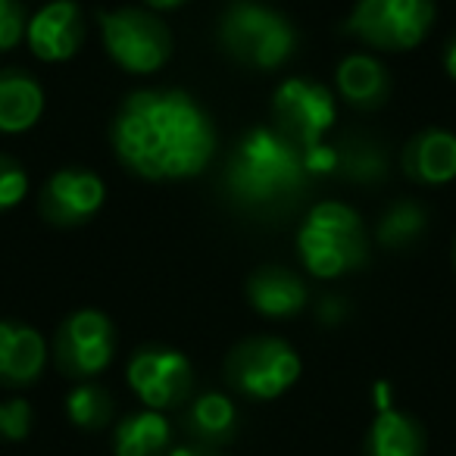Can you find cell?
Instances as JSON below:
<instances>
[{"label":"cell","mask_w":456,"mask_h":456,"mask_svg":"<svg viewBox=\"0 0 456 456\" xmlns=\"http://www.w3.org/2000/svg\"><path fill=\"white\" fill-rule=\"evenodd\" d=\"M122 166L147 182H182L207 169L216 128L207 110L184 91H134L110 128Z\"/></svg>","instance_id":"cell-1"},{"label":"cell","mask_w":456,"mask_h":456,"mask_svg":"<svg viewBox=\"0 0 456 456\" xmlns=\"http://www.w3.org/2000/svg\"><path fill=\"white\" fill-rule=\"evenodd\" d=\"M304 182V153L275 128L248 132L225 166V188L248 207H273L297 194Z\"/></svg>","instance_id":"cell-2"},{"label":"cell","mask_w":456,"mask_h":456,"mask_svg":"<svg viewBox=\"0 0 456 456\" xmlns=\"http://www.w3.org/2000/svg\"><path fill=\"white\" fill-rule=\"evenodd\" d=\"M300 263L316 279H341L366 263V228L354 207L325 200L306 213L297 232Z\"/></svg>","instance_id":"cell-3"},{"label":"cell","mask_w":456,"mask_h":456,"mask_svg":"<svg viewBox=\"0 0 456 456\" xmlns=\"http://www.w3.org/2000/svg\"><path fill=\"white\" fill-rule=\"evenodd\" d=\"M219 45L244 66L279 69L297 51V32L266 4L235 0L219 16Z\"/></svg>","instance_id":"cell-4"},{"label":"cell","mask_w":456,"mask_h":456,"mask_svg":"<svg viewBox=\"0 0 456 456\" xmlns=\"http://www.w3.org/2000/svg\"><path fill=\"white\" fill-rule=\"evenodd\" d=\"M300 356L288 341L256 335L235 344L225 356V379L250 400H275L291 391L300 379Z\"/></svg>","instance_id":"cell-5"},{"label":"cell","mask_w":456,"mask_h":456,"mask_svg":"<svg viewBox=\"0 0 456 456\" xmlns=\"http://www.w3.org/2000/svg\"><path fill=\"white\" fill-rule=\"evenodd\" d=\"M101 35L110 60L132 76H151L172 57V35L153 10L119 7L101 13Z\"/></svg>","instance_id":"cell-6"},{"label":"cell","mask_w":456,"mask_h":456,"mask_svg":"<svg viewBox=\"0 0 456 456\" xmlns=\"http://www.w3.org/2000/svg\"><path fill=\"white\" fill-rule=\"evenodd\" d=\"M435 26V0H356L347 32L375 51H412Z\"/></svg>","instance_id":"cell-7"},{"label":"cell","mask_w":456,"mask_h":456,"mask_svg":"<svg viewBox=\"0 0 456 456\" xmlns=\"http://www.w3.org/2000/svg\"><path fill=\"white\" fill-rule=\"evenodd\" d=\"M126 379L134 397L147 410L157 412L184 406L194 391V369H191L188 356L163 347V344H147V347L134 350L128 360Z\"/></svg>","instance_id":"cell-8"},{"label":"cell","mask_w":456,"mask_h":456,"mask_svg":"<svg viewBox=\"0 0 456 456\" xmlns=\"http://www.w3.org/2000/svg\"><path fill=\"white\" fill-rule=\"evenodd\" d=\"M273 113L279 119V132L294 141L300 153L319 151L338 119L331 91L306 78H288L275 88Z\"/></svg>","instance_id":"cell-9"},{"label":"cell","mask_w":456,"mask_h":456,"mask_svg":"<svg viewBox=\"0 0 456 456\" xmlns=\"http://www.w3.org/2000/svg\"><path fill=\"white\" fill-rule=\"evenodd\" d=\"M116 354V331L101 310H78L60 325L53 338V360L60 372L78 381H91L110 366Z\"/></svg>","instance_id":"cell-10"},{"label":"cell","mask_w":456,"mask_h":456,"mask_svg":"<svg viewBox=\"0 0 456 456\" xmlns=\"http://www.w3.org/2000/svg\"><path fill=\"white\" fill-rule=\"evenodd\" d=\"M107 200V184L91 169H60L41 191V216L51 225L72 228L94 219Z\"/></svg>","instance_id":"cell-11"},{"label":"cell","mask_w":456,"mask_h":456,"mask_svg":"<svg viewBox=\"0 0 456 456\" xmlns=\"http://www.w3.org/2000/svg\"><path fill=\"white\" fill-rule=\"evenodd\" d=\"M26 41L32 53L45 63H66L78 53L85 41L82 10L76 0H51L28 20Z\"/></svg>","instance_id":"cell-12"},{"label":"cell","mask_w":456,"mask_h":456,"mask_svg":"<svg viewBox=\"0 0 456 456\" xmlns=\"http://www.w3.org/2000/svg\"><path fill=\"white\" fill-rule=\"evenodd\" d=\"M375 419L369 425L362 456H425V428L410 412L397 410L387 397V385L375 387Z\"/></svg>","instance_id":"cell-13"},{"label":"cell","mask_w":456,"mask_h":456,"mask_svg":"<svg viewBox=\"0 0 456 456\" xmlns=\"http://www.w3.org/2000/svg\"><path fill=\"white\" fill-rule=\"evenodd\" d=\"M47 366V341L32 325L0 319V385L26 387Z\"/></svg>","instance_id":"cell-14"},{"label":"cell","mask_w":456,"mask_h":456,"mask_svg":"<svg viewBox=\"0 0 456 456\" xmlns=\"http://www.w3.org/2000/svg\"><path fill=\"white\" fill-rule=\"evenodd\" d=\"M306 291L304 279L297 273L285 266H263L250 275L248 281V300L260 316L269 319H288L297 316L306 306Z\"/></svg>","instance_id":"cell-15"},{"label":"cell","mask_w":456,"mask_h":456,"mask_svg":"<svg viewBox=\"0 0 456 456\" xmlns=\"http://www.w3.org/2000/svg\"><path fill=\"white\" fill-rule=\"evenodd\" d=\"M403 169L419 184H447L456 178V134L444 128L419 132L403 147Z\"/></svg>","instance_id":"cell-16"},{"label":"cell","mask_w":456,"mask_h":456,"mask_svg":"<svg viewBox=\"0 0 456 456\" xmlns=\"http://www.w3.org/2000/svg\"><path fill=\"white\" fill-rule=\"evenodd\" d=\"M182 428L188 431L191 444L219 450L238 435V410L232 397L222 391L197 394L184 410Z\"/></svg>","instance_id":"cell-17"},{"label":"cell","mask_w":456,"mask_h":456,"mask_svg":"<svg viewBox=\"0 0 456 456\" xmlns=\"http://www.w3.org/2000/svg\"><path fill=\"white\" fill-rule=\"evenodd\" d=\"M335 85L338 94L356 110L381 107L387 101V91H391L387 69L372 53H350V57H344L335 72Z\"/></svg>","instance_id":"cell-18"},{"label":"cell","mask_w":456,"mask_h":456,"mask_svg":"<svg viewBox=\"0 0 456 456\" xmlns=\"http://www.w3.org/2000/svg\"><path fill=\"white\" fill-rule=\"evenodd\" d=\"M41 113H45V91H41V85L28 72H0V132H28V128L38 126Z\"/></svg>","instance_id":"cell-19"},{"label":"cell","mask_w":456,"mask_h":456,"mask_svg":"<svg viewBox=\"0 0 456 456\" xmlns=\"http://www.w3.org/2000/svg\"><path fill=\"white\" fill-rule=\"evenodd\" d=\"M172 422L157 410H138L119 419L113 431V456H169Z\"/></svg>","instance_id":"cell-20"},{"label":"cell","mask_w":456,"mask_h":456,"mask_svg":"<svg viewBox=\"0 0 456 456\" xmlns=\"http://www.w3.org/2000/svg\"><path fill=\"white\" fill-rule=\"evenodd\" d=\"M338 147V169L344 178L356 184H372L381 182L387 175V157L381 151L379 141L362 138V134H354V138L341 141Z\"/></svg>","instance_id":"cell-21"},{"label":"cell","mask_w":456,"mask_h":456,"mask_svg":"<svg viewBox=\"0 0 456 456\" xmlns=\"http://www.w3.org/2000/svg\"><path fill=\"white\" fill-rule=\"evenodd\" d=\"M66 419L82 431H101L113 419V397L97 381H78L66 394Z\"/></svg>","instance_id":"cell-22"},{"label":"cell","mask_w":456,"mask_h":456,"mask_svg":"<svg viewBox=\"0 0 456 456\" xmlns=\"http://www.w3.org/2000/svg\"><path fill=\"white\" fill-rule=\"evenodd\" d=\"M425 225H428V216L419 207L416 200H397L394 207H387V213L379 222V241L387 250L410 248L422 238Z\"/></svg>","instance_id":"cell-23"},{"label":"cell","mask_w":456,"mask_h":456,"mask_svg":"<svg viewBox=\"0 0 456 456\" xmlns=\"http://www.w3.org/2000/svg\"><path fill=\"white\" fill-rule=\"evenodd\" d=\"M32 422H35V412L28 400L22 397L0 400V441L7 444L26 441L32 435Z\"/></svg>","instance_id":"cell-24"},{"label":"cell","mask_w":456,"mask_h":456,"mask_svg":"<svg viewBox=\"0 0 456 456\" xmlns=\"http://www.w3.org/2000/svg\"><path fill=\"white\" fill-rule=\"evenodd\" d=\"M28 194V175L13 157L0 153V213L20 207L22 197Z\"/></svg>","instance_id":"cell-25"},{"label":"cell","mask_w":456,"mask_h":456,"mask_svg":"<svg viewBox=\"0 0 456 456\" xmlns=\"http://www.w3.org/2000/svg\"><path fill=\"white\" fill-rule=\"evenodd\" d=\"M26 10L20 0H0V53L13 51L22 38H26Z\"/></svg>","instance_id":"cell-26"},{"label":"cell","mask_w":456,"mask_h":456,"mask_svg":"<svg viewBox=\"0 0 456 456\" xmlns=\"http://www.w3.org/2000/svg\"><path fill=\"white\" fill-rule=\"evenodd\" d=\"M344 313H347V306L341 304V297H325V300H322V306H319V319H322L325 325L341 322Z\"/></svg>","instance_id":"cell-27"},{"label":"cell","mask_w":456,"mask_h":456,"mask_svg":"<svg viewBox=\"0 0 456 456\" xmlns=\"http://www.w3.org/2000/svg\"><path fill=\"white\" fill-rule=\"evenodd\" d=\"M169 456H222L213 447H200V444H182V447H172Z\"/></svg>","instance_id":"cell-28"},{"label":"cell","mask_w":456,"mask_h":456,"mask_svg":"<svg viewBox=\"0 0 456 456\" xmlns=\"http://www.w3.org/2000/svg\"><path fill=\"white\" fill-rule=\"evenodd\" d=\"M444 69H447V76L456 82V35L447 41V47H444Z\"/></svg>","instance_id":"cell-29"},{"label":"cell","mask_w":456,"mask_h":456,"mask_svg":"<svg viewBox=\"0 0 456 456\" xmlns=\"http://www.w3.org/2000/svg\"><path fill=\"white\" fill-rule=\"evenodd\" d=\"M144 4L151 10H175V7H182L184 0H144Z\"/></svg>","instance_id":"cell-30"},{"label":"cell","mask_w":456,"mask_h":456,"mask_svg":"<svg viewBox=\"0 0 456 456\" xmlns=\"http://www.w3.org/2000/svg\"><path fill=\"white\" fill-rule=\"evenodd\" d=\"M453 263H456V244H453Z\"/></svg>","instance_id":"cell-31"}]
</instances>
